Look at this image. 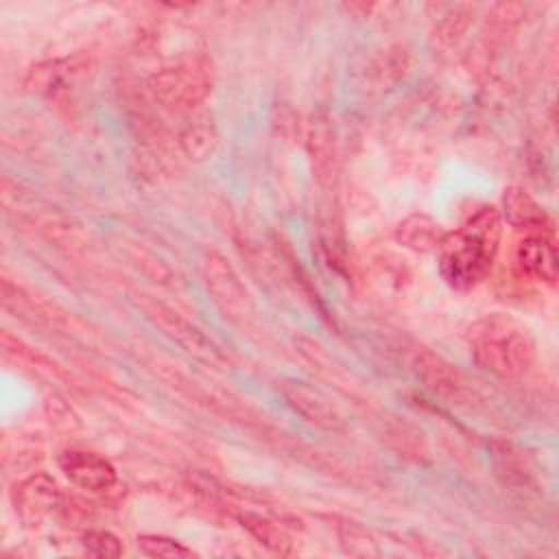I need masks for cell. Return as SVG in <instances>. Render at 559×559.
<instances>
[{
  "mask_svg": "<svg viewBox=\"0 0 559 559\" xmlns=\"http://www.w3.org/2000/svg\"><path fill=\"white\" fill-rule=\"evenodd\" d=\"M518 273L531 282L555 286L559 277V255L552 234H524L513 249Z\"/></svg>",
  "mask_w": 559,
  "mask_h": 559,
  "instance_id": "9c48e42d",
  "label": "cell"
},
{
  "mask_svg": "<svg viewBox=\"0 0 559 559\" xmlns=\"http://www.w3.org/2000/svg\"><path fill=\"white\" fill-rule=\"evenodd\" d=\"M465 341L474 362L504 380L524 376L537 358L531 330L507 312H491L476 319L467 328Z\"/></svg>",
  "mask_w": 559,
  "mask_h": 559,
  "instance_id": "7a4b0ae2",
  "label": "cell"
},
{
  "mask_svg": "<svg viewBox=\"0 0 559 559\" xmlns=\"http://www.w3.org/2000/svg\"><path fill=\"white\" fill-rule=\"evenodd\" d=\"M445 236V229L443 225L432 218L430 214H424V212H415V214H408L406 218H402L393 231V238L411 249V251H417V253H426V251H437V247L441 245Z\"/></svg>",
  "mask_w": 559,
  "mask_h": 559,
  "instance_id": "4fadbf2b",
  "label": "cell"
},
{
  "mask_svg": "<svg viewBox=\"0 0 559 559\" xmlns=\"http://www.w3.org/2000/svg\"><path fill=\"white\" fill-rule=\"evenodd\" d=\"M214 87V63L205 55L179 59L148 79V90L168 109L186 111L201 105Z\"/></svg>",
  "mask_w": 559,
  "mask_h": 559,
  "instance_id": "3957f363",
  "label": "cell"
},
{
  "mask_svg": "<svg viewBox=\"0 0 559 559\" xmlns=\"http://www.w3.org/2000/svg\"><path fill=\"white\" fill-rule=\"evenodd\" d=\"M57 465L74 487L90 493L109 491L118 480V474L111 461L92 450H79V448L63 450L57 456Z\"/></svg>",
  "mask_w": 559,
  "mask_h": 559,
  "instance_id": "ba28073f",
  "label": "cell"
},
{
  "mask_svg": "<svg viewBox=\"0 0 559 559\" xmlns=\"http://www.w3.org/2000/svg\"><path fill=\"white\" fill-rule=\"evenodd\" d=\"M500 216H504L507 223L522 234H552L555 236V223H552L550 214L524 188L511 186L504 190Z\"/></svg>",
  "mask_w": 559,
  "mask_h": 559,
  "instance_id": "7c38bea8",
  "label": "cell"
},
{
  "mask_svg": "<svg viewBox=\"0 0 559 559\" xmlns=\"http://www.w3.org/2000/svg\"><path fill=\"white\" fill-rule=\"evenodd\" d=\"M306 148L312 173L319 183L328 186L336 173V133L332 118L325 111H314L306 124Z\"/></svg>",
  "mask_w": 559,
  "mask_h": 559,
  "instance_id": "8fae6325",
  "label": "cell"
},
{
  "mask_svg": "<svg viewBox=\"0 0 559 559\" xmlns=\"http://www.w3.org/2000/svg\"><path fill=\"white\" fill-rule=\"evenodd\" d=\"M282 395L286 404L310 426L325 432H345L347 424L336 406L317 389L306 382L288 380L282 384Z\"/></svg>",
  "mask_w": 559,
  "mask_h": 559,
  "instance_id": "30bf717a",
  "label": "cell"
},
{
  "mask_svg": "<svg viewBox=\"0 0 559 559\" xmlns=\"http://www.w3.org/2000/svg\"><path fill=\"white\" fill-rule=\"evenodd\" d=\"M236 518H238L240 526L258 544H262L269 552L280 555V557L293 555V537L288 535V531L280 522H275V520H271L266 515L253 513V511H240Z\"/></svg>",
  "mask_w": 559,
  "mask_h": 559,
  "instance_id": "5bb4252c",
  "label": "cell"
},
{
  "mask_svg": "<svg viewBox=\"0 0 559 559\" xmlns=\"http://www.w3.org/2000/svg\"><path fill=\"white\" fill-rule=\"evenodd\" d=\"M338 539L347 555L352 557H378L380 548L371 535V531L358 522L345 520L338 524Z\"/></svg>",
  "mask_w": 559,
  "mask_h": 559,
  "instance_id": "e0dca14e",
  "label": "cell"
},
{
  "mask_svg": "<svg viewBox=\"0 0 559 559\" xmlns=\"http://www.w3.org/2000/svg\"><path fill=\"white\" fill-rule=\"evenodd\" d=\"M138 548L155 559H190L194 557V550L183 546L181 542L166 537V535H153V533H142L138 535Z\"/></svg>",
  "mask_w": 559,
  "mask_h": 559,
  "instance_id": "d6986e66",
  "label": "cell"
},
{
  "mask_svg": "<svg viewBox=\"0 0 559 559\" xmlns=\"http://www.w3.org/2000/svg\"><path fill=\"white\" fill-rule=\"evenodd\" d=\"M411 369L417 376V380L443 402L459 406L474 404V389L467 384L465 376L439 354L417 347L411 356Z\"/></svg>",
  "mask_w": 559,
  "mask_h": 559,
  "instance_id": "8992f818",
  "label": "cell"
},
{
  "mask_svg": "<svg viewBox=\"0 0 559 559\" xmlns=\"http://www.w3.org/2000/svg\"><path fill=\"white\" fill-rule=\"evenodd\" d=\"M201 277L207 295L218 306V310L231 319L242 323L253 312V301L242 284L240 275L231 266V262L216 249L205 251L201 260Z\"/></svg>",
  "mask_w": 559,
  "mask_h": 559,
  "instance_id": "5b68a950",
  "label": "cell"
},
{
  "mask_svg": "<svg viewBox=\"0 0 559 559\" xmlns=\"http://www.w3.org/2000/svg\"><path fill=\"white\" fill-rule=\"evenodd\" d=\"M61 500L63 496L57 480L46 472H35L22 478L11 491L13 509L26 526L44 524L52 513L59 511Z\"/></svg>",
  "mask_w": 559,
  "mask_h": 559,
  "instance_id": "52a82bcc",
  "label": "cell"
},
{
  "mask_svg": "<svg viewBox=\"0 0 559 559\" xmlns=\"http://www.w3.org/2000/svg\"><path fill=\"white\" fill-rule=\"evenodd\" d=\"M76 66L70 59H55V61H41L33 66L26 74L24 87L31 94H52L63 90V83L76 74Z\"/></svg>",
  "mask_w": 559,
  "mask_h": 559,
  "instance_id": "9a60e30c",
  "label": "cell"
},
{
  "mask_svg": "<svg viewBox=\"0 0 559 559\" xmlns=\"http://www.w3.org/2000/svg\"><path fill=\"white\" fill-rule=\"evenodd\" d=\"M140 308L155 328H159L173 343H177L190 356L210 365H229V358L223 352V347L210 334H205L197 323L179 314L175 308L146 295H142Z\"/></svg>",
  "mask_w": 559,
  "mask_h": 559,
  "instance_id": "277c9868",
  "label": "cell"
},
{
  "mask_svg": "<svg viewBox=\"0 0 559 559\" xmlns=\"http://www.w3.org/2000/svg\"><path fill=\"white\" fill-rule=\"evenodd\" d=\"M500 236L502 216L493 205H478L461 227L445 231L437 247L439 273L445 284L459 293L483 284L496 262Z\"/></svg>",
  "mask_w": 559,
  "mask_h": 559,
  "instance_id": "6da1fadb",
  "label": "cell"
},
{
  "mask_svg": "<svg viewBox=\"0 0 559 559\" xmlns=\"http://www.w3.org/2000/svg\"><path fill=\"white\" fill-rule=\"evenodd\" d=\"M319 242L321 249L325 253V260L336 269V271H347L349 262H347V247H345V238L341 227L332 221L325 218L319 227Z\"/></svg>",
  "mask_w": 559,
  "mask_h": 559,
  "instance_id": "ac0fdd59",
  "label": "cell"
},
{
  "mask_svg": "<svg viewBox=\"0 0 559 559\" xmlns=\"http://www.w3.org/2000/svg\"><path fill=\"white\" fill-rule=\"evenodd\" d=\"M81 544H83L85 552L92 555V557L114 559V557H120V555H122V542H120L111 531H105V528L87 531V533L81 537Z\"/></svg>",
  "mask_w": 559,
  "mask_h": 559,
  "instance_id": "ffe728a7",
  "label": "cell"
},
{
  "mask_svg": "<svg viewBox=\"0 0 559 559\" xmlns=\"http://www.w3.org/2000/svg\"><path fill=\"white\" fill-rule=\"evenodd\" d=\"M216 131L212 124H207L205 120H197L192 124H188L183 131H181V148L183 153L194 159V162H201V159H207L214 148H216Z\"/></svg>",
  "mask_w": 559,
  "mask_h": 559,
  "instance_id": "2e32d148",
  "label": "cell"
}]
</instances>
